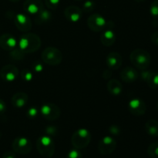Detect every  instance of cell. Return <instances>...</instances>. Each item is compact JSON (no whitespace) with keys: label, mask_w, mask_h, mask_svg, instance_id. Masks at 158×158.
<instances>
[{"label":"cell","mask_w":158,"mask_h":158,"mask_svg":"<svg viewBox=\"0 0 158 158\" xmlns=\"http://www.w3.org/2000/svg\"><path fill=\"white\" fill-rule=\"evenodd\" d=\"M41 46L40 37L34 33H27L22 35L19 42V47L24 53L33 52L38 50Z\"/></svg>","instance_id":"cell-1"},{"label":"cell","mask_w":158,"mask_h":158,"mask_svg":"<svg viewBox=\"0 0 158 158\" xmlns=\"http://www.w3.org/2000/svg\"><path fill=\"white\" fill-rule=\"evenodd\" d=\"M131 61L135 67L144 70L151 64V55L143 49H136L131 52Z\"/></svg>","instance_id":"cell-2"},{"label":"cell","mask_w":158,"mask_h":158,"mask_svg":"<svg viewBox=\"0 0 158 158\" xmlns=\"http://www.w3.org/2000/svg\"><path fill=\"white\" fill-rule=\"evenodd\" d=\"M36 148L40 155L50 158L55 153V143L49 136H43L37 140Z\"/></svg>","instance_id":"cell-3"},{"label":"cell","mask_w":158,"mask_h":158,"mask_svg":"<svg viewBox=\"0 0 158 158\" xmlns=\"http://www.w3.org/2000/svg\"><path fill=\"white\" fill-rule=\"evenodd\" d=\"M91 140V134L88 130L80 128L72 136L71 142L73 146L77 149H83L89 145Z\"/></svg>","instance_id":"cell-4"},{"label":"cell","mask_w":158,"mask_h":158,"mask_svg":"<svg viewBox=\"0 0 158 158\" xmlns=\"http://www.w3.org/2000/svg\"><path fill=\"white\" fill-rule=\"evenodd\" d=\"M42 60L45 63L50 66L59 65L63 60L61 51L56 47H47L42 53Z\"/></svg>","instance_id":"cell-5"},{"label":"cell","mask_w":158,"mask_h":158,"mask_svg":"<svg viewBox=\"0 0 158 158\" xmlns=\"http://www.w3.org/2000/svg\"><path fill=\"white\" fill-rule=\"evenodd\" d=\"M12 149L14 152L20 154H28L32 151V142L26 137H19L15 138L12 142Z\"/></svg>","instance_id":"cell-6"},{"label":"cell","mask_w":158,"mask_h":158,"mask_svg":"<svg viewBox=\"0 0 158 158\" xmlns=\"http://www.w3.org/2000/svg\"><path fill=\"white\" fill-rule=\"evenodd\" d=\"M110 22L106 23L105 19L99 14H93L88 18L87 25L91 30L94 32H100L109 28Z\"/></svg>","instance_id":"cell-7"},{"label":"cell","mask_w":158,"mask_h":158,"mask_svg":"<svg viewBox=\"0 0 158 158\" xmlns=\"http://www.w3.org/2000/svg\"><path fill=\"white\" fill-rule=\"evenodd\" d=\"M117 148V142L113 137L106 136L100 140L98 143V150L103 155H108L114 152Z\"/></svg>","instance_id":"cell-8"},{"label":"cell","mask_w":158,"mask_h":158,"mask_svg":"<svg viewBox=\"0 0 158 158\" xmlns=\"http://www.w3.org/2000/svg\"><path fill=\"white\" fill-rule=\"evenodd\" d=\"M41 114L44 118L49 120H54L60 116V110L54 103H44L41 106Z\"/></svg>","instance_id":"cell-9"},{"label":"cell","mask_w":158,"mask_h":158,"mask_svg":"<svg viewBox=\"0 0 158 158\" xmlns=\"http://www.w3.org/2000/svg\"><path fill=\"white\" fill-rule=\"evenodd\" d=\"M128 109L133 115L142 116L146 112L147 106L143 100L139 98H135L129 102Z\"/></svg>","instance_id":"cell-10"},{"label":"cell","mask_w":158,"mask_h":158,"mask_svg":"<svg viewBox=\"0 0 158 158\" xmlns=\"http://www.w3.org/2000/svg\"><path fill=\"white\" fill-rule=\"evenodd\" d=\"M19 69L12 65L4 66L0 70V77L6 81H14L18 77Z\"/></svg>","instance_id":"cell-11"},{"label":"cell","mask_w":158,"mask_h":158,"mask_svg":"<svg viewBox=\"0 0 158 158\" xmlns=\"http://www.w3.org/2000/svg\"><path fill=\"white\" fill-rule=\"evenodd\" d=\"M17 40L10 34H3L0 35V47L7 51H12L17 46Z\"/></svg>","instance_id":"cell-12"},{"label":"cell","mask_w":158,"mask_h":158,"mask_svg":"<svg viewBox=\"0 0 158 158\" xmlns=\"http://www.w3.org/2000/svg\"><path fill=\"white\" fill-rule=\"evenodd\" d=\"M15 24L22 32H28L32 28V22L30 19L22 13L16 15L15 18Z\"/></svg>","instance_id":"cell-13"},{"label":"cell","mask_w":158,"mask_h":158,"mask_svg":"<svg viewBox=\"0 0 158 158\" xmlns=\"http://www.w3.org/2000/svg\"><path fill=\"white\" fill-rule=\"evenodd\" d=\"M24 9L26 12L32 15H36L43 9L41 0H26L24 4Z\"/></svg>","instance_id":"cell-14"},{"label":"cell","mask_w":158,"mask_h":158,"mask_svg":"<svg viewBox=\"0 0 158 158\" xmlns=\"http://www.w3.org/2000/svg\"><path fill=\"white\" fill-rule=\"evenodd\" d=\"M122 63H123V59L120 53L113 52L108 54L107 57H106V64L110 69H119L121 66Z\"/></svg>","instance_id":"cell-15"},{"label":"cell","mask_w":158,"mask_h":158,"mask_svg":"<svg viewBox=\"0 0 158 158\" xmlns=\"http://www.w3.org/2000/svg\"><path fill=\"white\" fill-rule=\"evenodd\" d=\"M64 14L66 18L73 23H77L82 17L81 9L73 6H70L66 8L65 9Z\"/></svg>","instance_id":"cell-16"},{"label":"cell","mask_w":158,"mask_h":158,"mask_svg":"<svg viewBox=\"0 0 158 158\" xmlns=\"http://www.w3.org/2000/svg\"><path fill=\"white\" fill-rule=\"evenodd\" d=\"M120 77L126 83H132L137 80L138 73L134 67L127 66L122 69L121 73H120Z\"/></svg>","instance_id":"cell-17"},{"label":"cell","mask_w":158,"mask_h":158,"mask_svg":"<svg viewBox=\"0 0 158 158\" xmlns=\"http://www.w3.org/2000/svg\"><path fill=\"white\" fill-rule=\"evenodd\" d=\"M101 43L105 46H112L116 41V34L112 29V28H106L104 29L103 34L100 37Z\"/></svg>","instance_id":"cell-18"},{"label":"cell","mask_w":158,"mask_h":158,"mask_svg":"<svg viewBox=\"0 0 158 158\" xmlns=\"http://www.w3.org/2000/svg\"><path fill=\"white\" fill-rule=\"evenodd\" d=\"M12 105L15 107L21 108L24 106L28 102V96L27 94L23 92H19L14 94L13 97L11 99Z\"/></svg>","instance_id":"cell-19"},{"label":"cell","mask_w":158,"mask_h":158,"mask_svg":"<svg viewBox=\"0 0 158 158\" xmlns=\"http://www.w3.org/2000/svg\"><path fill=\"white\" fill-rule=\"evenodd\" d=\"M107 89L113 95H118L122 92V85L117 80H110L107 83Z\"/></svg>","instance_id":"cell-20"},{"label":"cell","mask_w":158,"mask_h":158,"mask_svg":"<svg viewBox=\"0 0 158 158\" xmlns=\"http://www.w3.org/2000/svg\"><path fill=\"white\" fill-rule=\"evenodd\" d=\"M147 133L151 137H158V121L156 120H150L145 124Z\"/></svg>","instance_id":"cell-21"},{"label":"cell","mask_w":158,"mask_h":158,"mask_svg":"<svg viewBox=\"0 0 158 158\" xmlns=\"http://www.w3.org/2000/svg\"><path fill=\"white\" fill-rule=\"evenodd\" d=\"M51 13L49 11L46 9H42L38 14H36V18L35 19V22L37 24H42V23H46L50 20Z\"/></svg>","instance_id":"cell-22"},{"label":"cell","mask_w":158,"mask_h":158,"mask_svg":"<svg viewBox=\"0 0 158 158\" xmlns=\"http://www.w3.org/2000/svg\"><path fill=\"white\" fill-rule=\"evenodd\" d=\"M148 83V86L151 87V89H157L158 87V73L156 72H152L151 71L149 76L145 80Z\"/></svg>","instance_id":"cell-23"},{"label":"cell","mask_w":158,"mask_h":158,"mask_svg":"<svg viewBox=\"0 0 158 158\" xmlns=\"http://www.w3.org/2000/svg\"><path fill=\"white\" fill-rule=\"evenodd\" d=\"M148 155L152 158H158V141L152 143L148 148Z\"/></svg>","instance_id":"cell-24"},{"label":"cell","mask_w":158,"mask_h":158,"mask_svg":"<svg viewBox=\"0 0 158 158\" xmlns=\"http://www.w3.org/2000/svg\"><path fill=\"white\" fill-rule=\"evenodd\" d=\"M150 12L154 18L158 19V0H154L151 3V8H150Z\"/></svg>","instance_id":"cell-25"},{"label":"cell","mask_w":158,"mask_h":158,"mask_svg":"<svg viewBox=\"0 0 158 158\" xmlns=\"http://www.w3.org/2000/svg\"><path fill=\"white\" fill-rule=\"evenodd\" d=\"M66 158H83V155H82L81 152L79 151V149H73L69 151L67 154Z\"/></svg>","instance_id":"cell-26"},{"label":"cell","mask_w":158,"mask_h":158,"mask_svg":"<svg viewBox=\"0 0 158 158\" xmlns=\"http://www.w3.org/2000/svg\"><path fill=\"white\" fill-rule=\"evenodd\" d=\"M23 54L25 53L20 49H12V52H11L10 56L14 59V60H21V59H23V56H24Z\"/></svg>","instance_id":"cell-27"},{"label":"cell","mask_w":158,"mask_h":158,"mask_svg":"<svg viewBox=\"0 0 158 158\" xmlns=\"http://www.w3.org/2000/svg\"><path fill=\"white\" fill-rule=\"evenodd\" d=\"M32 77H33L32 73L30 71L28 70V69H24V70H23V72H22V78H23V80H26V81L31 80L32 79Z\"/></svg>","instance_id":"cell-28"},{"label":"cell","mask_w":158,"mask_h":158,"mask_svg":"<svg viewBox=\"0 0 158 158\" xmlns=\"http://www.w3.org/2000/svg\"><path fill=\"white\" fill-rule=\"evenodd\" d=\"M60 0H46V4L49 9H54L58 6Z\"/></svg>","instance_id":"cell-29"},{"label":"cell","mask_w":158,"mask_h":158,"mask_svg":"<svg viewBox=\"0 0 158 158\" xmlns=\"http://www.w3.org/2000/svg\"><path fill=\"white\" fill-rule=\"evenodd\" d=\"M94 7V4L92 1H86L83 5V9L86 10V12H89L92 10Z\"/></svg>","instance_id":"cell-30"},{"label":"cell","mask_w":158,"mask_h":158,"mask_svg":"<svg viewBox=\"0 0 158 158\" xmlns=\"http://www.w3.org/2000/svg\"><path fill=\"white\" fill-rule=\"evenodd\" d=\"M109 131H110V132L111 134H114V135H118L120 132V128L117 126L111 127L109 129Z\"/></svg>","instance_id":"cell-31"},{"label":"cell","mask_w":158,"mask_h":158,"mask_svg":"<svg viewBox=\"0 0 158 158\" xmlns=\"http://www.w3.org/2000/svg\"><path fill=\"white\" fill-rule=\"evenodd\" d=\"M151 40L154 45L158 46V32H155L151 36Z\"/></svg>","instance_id":"cell-32"},{"label":"cell","mask_w":158,"mask_h":158,"mask_svg":"<svg viewBox=\"0 0 158 158\" xmlns=\"http://www.w3.org/2000/svg\"><path fill=\"white\" fill-rule=\"evenodd\" d=\"M2 158H16L15 157V154L13 151H6L4 154H3Z\"/></svg>","instance_id":"cell-33"},{"label":"cell","mask_w":158,"mask_h":158,"mask_svg":"<svg viewBox=\"0 0 158 158\" xmlns=\"http://www.w3.org/2000/svg\"><path fill=\"white\" fill-rule=\"evenodd\" d=\"M46 134L49 135H55L56 134V128L54 127H49L46 128Z\"/></svg>","instance_id":"cell-34"},{"label":"cell","mask_w":158,"mask_h":158,"mask_svg":"<svg viewBox=\"0 0 158 158\" xmlns=\"http://www.w3.org/2000/svg\"><path fill=\"white\" fill-rule=\"evenodd\" d=\"M43 65L40 64V63H36L33 65V69L34 71L37 73H40L42 70H43Z\"/></svg>","instance_id":"cell-35"},{"label":"cell","mask_w":158,"mask_h":158,"mask_svg":"<svg viewBox=\"0 0 158 158\" xmlns=\"http://www.w3.org/2000/svg\"><path fill=\"white\" fill-rule=\"evenodd\" d=\"M36 114H37V110L36 109H35V108H31V109H29V110H28V115H29L30 117H35Z\"/></svg>","instance_id":"cell-36"},{"label":"cell","mask_w":158,"mask_h":158,"mask_svg":"<svg viewBox=\"0 0 158 158\" xmlns=\"http://www.w3.org/2000/svg\"><path fill=\"white\" fill-rule=\"evenodd\" d=\"M6 103H5V102L3 101L2 100L0 99V114H3V113L6 111Z\"/></svg>","instance_id":"cell-37"},{"label":"cell","mask_w":158,"mask_h":158,"mask_svg":"<svg viewBox=\"0 0 158 158\" xmlns=\"http://www.w3.org/2000/svg\"><path fill=\"white\" fill-rule=\"evenodd\" d=\"M136 2H143L144 1V0H135Z\"/></svg>","instance_id":"cell-38"},{"label":"cell","mask_w":158,"mask_h":158,"mask_svg":"<svg viewBox=\"0 0 158 158\" xmlns=\"http://www.w3.org/2000/svg\"><path fill=\"white\" fill-rule=\"evenodd\" d=\"M11 1H13V2H15V1H18V0H11Z\"/></svg>","instance_id":"cell-39"},{"label":"cell","mask_w":158,"mask_h":158,"mask_svg":"<svg viewBox=\"0 0 158 158\" xmlns=\"http://www.w3.org/2000/svg\"><path fill=\"white\" fill-rule=\"evenodd\" d=\"M157 110H158V102H157Z\"/></svg>","instance_id":"cell-40"}]
</instances>
